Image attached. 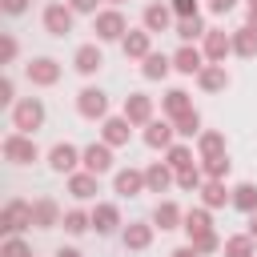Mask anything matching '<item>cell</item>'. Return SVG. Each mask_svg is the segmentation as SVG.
<instances>
[{"instance_id": "cell-1", "label": "cell", "mask_w": 257, "mask_h": 257, "mask_svg": "<svg viewBox=\"0 0 257 257\" xmlns=\"http://www.w3.org/2000/svg\"><path fill=\"white\" fill-rule=\"evenodd\" d=\"M40 116H44V108H40L36 100H24V104L16 108V128H36Z\"/></svg>"}, {"instance_id": "cell-2", "label": "cell", "mask_w": 257, "mask_h": 257, "mask_svg": "<svg viewBox=\"0 0 257 257\" xmlns=\"http://www.w3.org/2000/svg\"><path fill=\"white\" fill-rule=\"evenodd\" d=\"M44 24H48V32H68V24H72V16H68V8H60V4H52L48 12H44Z\"/></svg>"}, {"instance_id": "cell-3", "label": "cell", "mask_w": 257, "mask_h": 257, "mask_svg": "<svg viewBox=\"0 0 257 257\" xmlns=\"http://www.w3.org/2000/svg\"><path fill=\"white\" fill-rule=\"evenodd\" d=\"M80 112H84V116H100V112H104V92L84 88V92H80Z\"/></svg>"}, {"instance_id": "cell-4", "label": "cell", "mask_w": 257, "mask_h": 257, "mask_svg": "<svg viewBox=\"0 0 257 257\" xmlns=\"http://www.w3.org/2000/svg\"><path fill=\"white\" fill-rule=\"evenodd\" d=\"M4 153H8L12 161H32V157H36V145H28V141H20V137H12V141L4 145Z\"/></svg>"}, {"instance_id": "cell-5", "label": "cell", "mask_w": 257, "mask_h": 257, "mask_svg": "<svg viewBox=\"0 0 257 257\" xmlns=\"http://www.w3.org/2000/svg\"><path fill=\"white\" fill-rule=\"evenodd\" d=\"M84 165H88L92 173H104V169H108V149H104V145H92V149L84 153Z\"/></svg>"}, {"instance_id": "cell-6", "label": "cell", "mask_w": 257, "mask_h": 257, "mask_svg": "<svg viewBox=\"0 0 257 257\" xmlns=\"http://www.w3.org/2000/svg\"><path fill=\"white\" fill-rule=\"evenodd\" d=\"M177 68H181V72H197V68H201V52H197V48H181V52H177Z\"/></svg>"}, {"instance_id": "cell-7", "label": "cell", "mask_w": 257, "mask_h": 257, "mask_svg": "<svg viewBox=\"0 0 257 257\" xmlns=\"http://www.w3.org/2000/svg\"><path fill=\"white\" fill-rule=\"evenodd\" d=\"M52 165H56V169H72V165H76V149H72V145H56V149H52Z\"/></svg>"}, {"instance_id": "cell-8", "label": "cell", "mask_w": 257, "mask_h": 257, "mask_svg": "<svg viewBox=\"0 0 257 257\" xmlns=\"http://www.w3.org/2000/svg\"><path fill=\"white\" fill-rule=\"evenodd\" d=\"M76 68H80V72L100 68V52H96V48H80V52H76Z\"/></svg>"}, {"instance_id": "cell-9", "label": "cell", "mask_w": 257, "mask_h": 257, "mask_svg": "<svg viewBox=\"0 0 257 257\" xmlns=\"http://www.w3.org/2000/svg\"><path fill=\"white\" fill-rule=\"evenodd\" d=\"M28 72H32V80H40V84H52V80H56V68H52V60H36Z\"/></svg>"}, {"instance_id": "cell-10", "label": "cell", "mask_w": 257, "mask_h": 257, "mask_svg": "<svg viewBox=\"0 0 257 257\" xmlns=\"http://www.w3.org/2000/svg\"><path fill=\"white\" fill-rule=\"evenodd\" d=\"M124 112H128V120H145L149 116V96H133L124 104Z\"/></svg>"}, {"instance_id": "cell-11", "label": "cell", "mask_w": 257, "mask_h": 257, "mask_svg": "<svg viewBox=\"0 0 257 257\" xmlns=\"http://www.w3.org/2000/svg\"><path fill=\"white\" fill-rule=\"evenodd\" d=\"M96 28H100V36H120V16H116V12H108V16H100V24H96Z\"/></svg>"}, {"instance_id": "cell-12", "label": "cell", "mask_w": 257, "mask_h": 257, "mask_svg": "<svg viewBox=\"0 0 257 257\" xmlns=\"http://www.w3.org/2000/svg\"><path fill=\"white\" fill-rule=\"evenodd\" d=\"M145 48H149V40H145V32H133V36L124 40V52H133V56H145Z\"/></svg>"}, {"instance_id": "cell-13", "label": "cell", "mask_w": 257, "mask_h": 257, "mask_svg": "<svg viewBox=\"0 0 257 257\" xmlns=\"http://www.w3.org/2000/svg\"><path fill=\"white\" fill-rule=\"evenodd\" d=\"M104 137H108L112 145H120V141L128 137V124H124V120H108V133H104Z\"/></svg>"}, {"instance_id": "cell-14", "label": "cell", "mask_w": 257, "mask_h": 257, "mask_svg": "<svg viewBox=\"0 0 257 257\" xmlns=\"http://www.w3.org/2000/svg\"><path fill=\"white\" fill-rule=\"evenodd\" d=\"M116 189H120V193H137V189H141V177H137V173H120V177H116Z\"/></svg>"}, {"instance_id": "cell-15", "label": "cell", "mask_w": 257, "mask_h": 257, "mask_svg": "<svg viewBox=\"0 0 257 257\" xmlns=\"http://www.w3.org/2000/svg\"><path fill=\"white\" fill-rule=\"evenodd\" d=\"M237 205H241V209H253V205H257V189H253V185H241V189H237Z\"/></svg>"}, {"instance_id": "cell-16", "label": "cell", "mask_w": 257, "mask_h": 257, "mask_svg": "<svg viewBox=\"0 0 257 257\" xmlns=\"http://www.w3.org/2000/svg\"><path fill=\"white\" fill-rule=\"evenodd\" d=\"M92 221H96V229H100V233H108V229L116 225V213H112V209H96V217H92Z\"/></svg>"}, {"instance_id": "cell-17", "label": "cell", "mask_w": 257, "mask_h": 257, "mask_svg": "<svg viewBox=\"0 0 257 257\" xmlns=\"http://www.w3.org/2000/svg\"><path fill=\"white\" fill-rule=\"evenodd\" d=\"M165 68H169V60H165V56H149V64H145V76H165Z\"/></svg>"}, {"instance_id": "cell-18", "label": "cell", "mask_w": 257, "mask_h": 257, "mask_svg": "<svg viewBox=\"0 0 257 257\" xmlns=\"http://www.w3.org/2000/svg\"><path fill=\"white\" fill-rule=\"evenodd\" d=\"M237 48H241V52H245V56H249V52H253V48H257V36H253V32H249V28H241V36H237Z\"/></svg>"}, {"instance_id": "cell-19", "label": "cell", "mask_w": 257, "mask_h": 257, "mask_svg": "<svg viewBox=\"0 0 257 257\" xmlns=\"http://www.w3.org/2000/svg\"><path fill=\"white\" fill-rule=\"evenodd\" d=\"M157 221H161V229H173V221H177V209H173V205H161V209H157Z\"/></svg>"}, {"instance_id": "cell-20", "label": "cell", "mask_w": 257, "mask_h": 257, "mask_svg": "<svg viewBox=\"0 0 257 257\" xmlns=\"http://www.w3.org/2000/svg\"><path fill=\"white\" fill-rule=\"evenodd\" d=\"M145 20H149V28H161V24L169 20V12H165V8H149V16H145Z\"/></svg>"}, {"instance_id": "cell-21", "label": "cell", "mask_w": 257, "mask_h": 257, "mask_svg": "<svg viewBox=\"0 0 257 257\" xmlns=\"http://www.w3.org/2000/svg\"><path fill=\"white\" fill-rule=\"evenodd\" d=\"M165 141H169V128L165 124H153L149 128V145H165Z\"/></svg>"}, {"instance_id": "cell-22", "label": "cell", "mask_w": 257, "mask_h": 257, "mask_svg": "<svg viewBox=\"0 0 257 257\" xmlns=\"http://www.w3.org/2000/svg\"><path fill=\"white\" fill-rule=\"evenodd\" d=\"M149 185H153V189H165V185H169V173H165V169H149Z\"/></svg>"}, {"instance_id": "cell-23", "label": "cell", "mask_w": 257, "mask_h": 257, "mask_svg": "<svg viewBox=\"0 0 257 257\" xmlns=\"http://www.w3.org/2000/svg\"><path fill=\"white\" fill-rule=\"evenodd\" d=\"M205 84H209V88H221V84H225V72H221V68H209V72H205Z\"/></svg>"}, {"instance_id": "cell-24", "label": "cell", "mask_w": 257, "mask_h": 257, "mask_svg": "<svg viewBox=\"0 0 257 257\" xmlns=\"http://www.w3.org/2000/svg\"><path fill=\"white\" fill-rule=\"evenodd\" d=\"M177 133H185V137H189V133H197V112H185V116H181V128H177Z\"/></svg>"}, {"instance_id": "cell-25", "label": "cell", "mask_w": 257, "mask_h": 257, "mask_svg": "<svg viewBox=\"0 0 257 257\" xmlns=\"http://www.w3.org/2000/svg\"><path fill=\"white\" fill-rule=\"evenodd\" d=\"M72 193H76V197H88V193H92V181H88V177H76V181H72Z\"/></svg>"}, {"instance_id": "cell-26", "label": "cell", "mask_w": 257, "mask_h": 257, "mask_svg": "<svg viewBox=\"0 0 257 257\" xmlns=\"http://www.w3.org/2000/svg\"><path fill=\"white\" fill-rule=\"evenodd\" d=\"M205 201H209V205H221V201H225V189H221V185H209V189H205Z\"/></svg>"}, {"instance_id": "cell-27", "label": "cell", "mask_w": 257, "mask_h": 257, "mask_svg": "<svg viewBox=\"0 0 257 257\" xmlns=\"http://www.w3.org/2000/svg\"><path fill=\"white\" fill-rule=\"evenodd\" d=\"M124 241H128V245H137V249H141V245H145V241H149V229H128V237H124Z\"/></svg>"}, {"instance_id": "cell-28", "label": "cell", "mask_w": 257, "mask_h": 257, "mask_svg": "<svg viewBox=\"0 0 257 257\" xmlns=\"http://www.w3.org/2000/svg\"><path fill=\"white\" fill-rule=\"evenodd\" d=\"M201 32V20L193 16V20H181V36H197Z\"/></svg>"}, {"instance_id": "cell-29", "label": "cell", "mask_w": 257, "mask_h": 257, "mask_svg": "<svg viewBox=\"0 0 257 257\" xmlns=\"http://www.w3.org/2000/svg\"><path fill=\"white\" fill-rule=\"evenodd\" d=\"M225 48H229V40H225V36H209V52H213V56H221Z\"/></svg>"}, {"instance_id": "cell-30", "label": "cell", "mask_w": 257, "mask_h": 257, "mask_svg": "<svg viewBox=\"0 0 257 257\" xmlns=\"http://www.w3.org/2000/svg\"><path fill=\"white\" fill-rule=\"evenodd\" d=\"M169 112H185V92H169Z\"/></svg>"}, {"instance_id": "cell-31", "label": "cell", "mask_w": 257, "mask_h": 257, "mask_svg": "<svg viewBox=\"0 0 257 257\" xmlns=\"http://www.w3.org/2000/svg\"><path fill=\"white\" fill-rule=\"evenodd\" d=\"M189 229H193V233H205V229H209L205 213H193V217H189Z\"/></svg>"}, {"instance_id": "cell-32", "label": "cell", "mask_w": 257, "mask_h": 257, "mask_svg": "<svg viewBox=\"0 0 257 257\" xmlns=\"http://www.w3.org/2000/svg\"><path fill=\"white\" fill-rule=\"evenodd\" d=\"M229 257H249V241H229Z\"/></svg>"}, {"instance_id": "cell-33", "label": "cell", "mask_w": 257, "mask_h": 257, "mask_svg": "<svg viewBox=\"0 0 257 257\" xmlns=\"http://www.w3.org/2000/svg\"><path fill=\"white\" fill-rule=\"evenodd\" d=\"M36 221H44V225L52 221V205H48V201H40V205H36Z\"/></svg>"}, {"instance_id": "cell-34", "label": "cell", "mask_w": 257, "mask_h": 257, "mask_svg": "<svg viewBox=\"0 0 257 257\" xmlns=\"http://www.w3.org/2000/svg\"><path fill=\"white\" fill-rule=\"evenodd\" d=\"M64 225H68L72 233H80V229H84V217H80V213H68V217H64Z\"/></svg>"}, {"instance_id": "cell-35", "label": "cell", "mask_w": 257, "mask_h": 257, "mask_svg": "<svg viewBox=\"0 0 257 257\" xmlns=\"http://www.w3.org/2000/svg\"><path fill=\"white\" fill-rule=\"evenodd\" d=\"M233 8V0H213V12H229Z\"/></svg>"}, {"instance_id": "cell-36", "label": "cell", "mask_w": 257, "mask_h": 257, "mask_svg": "<svg viewBox=\"0 0 257 257\" xmlns=\"http://www.w3.org/2000/svg\"><path fill=\"white\" fill-rule=\"evenodd\" d=\"M177 12H185V16H189V12H193V0H177Z\"/></svg>"}, {"instance_id": "cell-37", "label": "cell", "mask_w": 257, "mask_h": 257, "mask_svg": "<svg viewBox=\"0 0 257 257\" xmlns=\"http://www.w3.org/2000/svg\"><path fill=\"white\" fill-rule=\"evenodd\" d=\"M8 257H24V245H16V241H12V245H8Z\"/></svg>"}, {"instance_id": "cell-38", "label": "cell", "mask_w": 257, "mask_h": 257, "mask_svg": "<svg viewBox=\"0 0 257 257\" xmlns=\"http://www.w3.org/2000/svg\"><path fill=\"white\" fill-rule=\"evenodd\" d=\"M4 8H8V12H20V8H24V0H4Z\"/></svg>"}, {"instance_id": "cell-39", "label": "cell", "mask_w": 257, "mask_h": 257, "mask_svg": "<svg viewBox=\"0 0 257 257\" xmlns=\"http://www.w3.org/2000/svg\"><path fill=\"white\" fill-rule=\"evenodd\" d=\"M72 4H76V8H80V12H88V8H92V4H96V0H72Z\"/></svg>"}, {"instance_id": "cell-40", "label": "cell", "mask_w": 257, "mask_h": 257, "mask_svg": "<svg viewBox=\"0 0 257 257\" xmlns=\"http://www.w3.org/2000/svg\"><path fill=\"white\" fill-rule=\"evenodd\" d=\"M173 257H197V249H181V253H173Z\"/></svg>"}, {"instance_id": "cell-41", "label": "cell", "mask_w": 257, "mask_h": 257, "mask_svg": "<svg viewBox=\"0 0 257 257\" xmlns=\"http://www.w3.org/2000/svg\"><path fill=\"white\" fill-rule=\"evenodd\" d=\"M60 257H80V253H76V249H64V253H60Z\"/></svg>"}, {"instance_id": "cell-42", "label": "cell", "mask_w": 257, "mask_h": 257, "mask_svg": "<svg viewBox=\"0 0 257 257\" xmlns=\"http://www.w3.org/2000/svg\"><path fill=\"white\" fill-rule=\"evenodd\" d=\"M253 233H257V217H253Z\"/></svg>"}]
</instances>
